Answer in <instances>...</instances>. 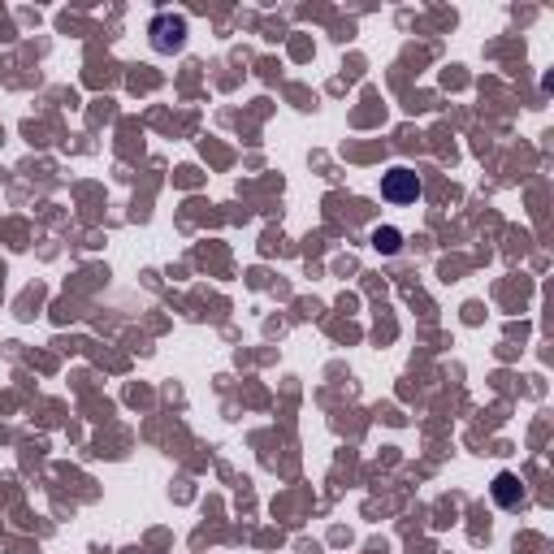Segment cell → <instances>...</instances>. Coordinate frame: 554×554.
I'll list each match as a JSON object with an SVG mask.
<instances>
[{"label": "cell", "mask_w": 554, "mask_h": 554, "mask_svg": "<svg viewBox=\"0 0 554 554\" xmlns=\"http://www.w3.org/2000/svg\"><path fill=\"white\" fill-rule=\"evenodd\" d=\"M187 44V18L182 13H156L152 18V48L156 52H182Z\"/></svg>", "instance_id": "obj_1"}, {"label": "cell", "mask_w": 554, "mask_h": 554, "mask_svg": "<svg viewBox=\"0 0 554 554\" xmlns=\"http://www.w3.org/2000/svg\"><path fill=\"white\" fill-rule=\"evenodd\" d=\"M381 195H386L390 204H416V200H420V178H416V169L394 165L390 174H381Z\"/></svg>", "instance_id": "obj_2"}, {"label": "cell", "mask_w": 554, "mask_h": 554, "mask_svg": "<svg viewBox=\"0 0 554 554\" xmlns=\"http://www.w3.org/2000/svg\"><path fill=\"white\" fill-rule=\"evenodd\" d=\"M494 503L507 507V511H516V507L524 503V490H520V477H516V472H498V477H494Z\"/></svg>", "instance_id": "obj_3"}, {"label": "cell", "mask_w": 554, "mask_h": 554, "mask_svg": "<svg viewBox=\"0 0 554 554\" xmlns=\"http://www.w3.org/2000/svg\"><path fill=\"white\" fill-rule=\"evenodd\" d=\"M399 239H403L399 230H377V234H373V247H377V252H386V256H394V252L403 247Z\"/></svg>", "instance_id": "obj_4"}]
</instances>
